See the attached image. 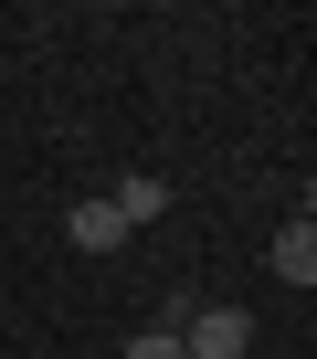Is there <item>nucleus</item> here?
I'll use <instances>...</instances> for the list:
<instances>
[{
	"label": "nucleus",
	"instance_id": "1",
	"mask_svg": "<svg viewBox=\"0 0 317 359\" xmlns=\"http://www.w3.org/2000/svg\"><path fill=\"white\" fill-rule=\"evenodd\" d=\"M243 348H254V317H243V306H191L180 359H243Z\"/></svg>",
	"mask_w": 317,
	"mask_h": 359
},
{
	"label": "nucleus",
	"instance_id": "2",
	"mask_svg": "<svg viewBox=\"0 0 317 359\" xmlns=\"http://www.w3.org/2000/svg\"><path fill=\"white\" fill-rule=\"evenodd\" d=\"M64 243H74V254H116V243H127L116 201H74V212H64Z\"/></svg>",
	"mask_w": 317,
	"mask_h": 359
},
{
	"label": "nucleus",
	"instance_id": "3",
	"mask_svg": "<svg viewBox=\"0 0 317 359\" xmlns=\"http://www.w3.org/2000/svg\"><path fill=\"white\" fill-rule=\"evenodd\" d=\"M275 275H285V285H317V222H306V201H296V222L275 233Z\"/></svg>",
	"mask_w": 317,
	"mask_h": 359
},
{
	"label": "nucleus",
	"instance_id": "4",
	"mask_svg": "<svg viewBox=\"0 0 317 359\" xmlns=\"http://www.w3.org/2000/svg\"><path fill=\"white\" fill-rule=\"evenodd\" d=\"M106 201H116V222L137 233V222H158V212H170V180H148V169H137L127 191H106Z\"/></svg>",
	"mask_w": 317,
	"mask_h": 359
},
{
	"label": "nucleus",
	"instance_id": "5",
	"mask_svg": "<svg viewBox=\"0 0 317 359\" xmlns=\"http://www.w3.org/2000/svg\"><path fill=\"white\" fill-rule=\"evenodd\" d=\"M127 359H180V338H170V327H137V338H127Z\"/></svg>",
	"mask_w": 317,
	"mask_h": 359
}]
</instances>
